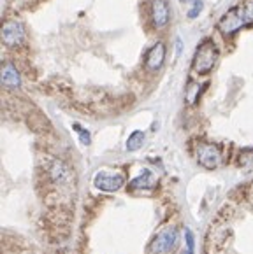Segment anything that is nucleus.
<instances>
[{
    "instance_id": "nucleus-1",
    "label": "nucleus",
    "mask_w": 253,
    "mask_h": 254,
    "mask_svg": "<svg viewBox=\"0 0 253 254\" xmlns=\"http://www.w3.org/2000/svg\"><path fill=\"white\" fill-rule=\"evenodd\" d=\"M216 60H218V48L211 39L201 42L194 56V70L197 74H208L213 70Z\"/></svg>"
},
{
    "instance_id": "nucleus-2",
    "label": "nucleus",
    "mask_w": 253,
    "mask_h": 254,
    "mask_svg": "<svg viewBox=\"0 0 253 254\" xmlns=\"http://www.w3.org/2000/svg\"><path fill=\"white\" fill-rule=\"evenodd\" d=\"M176 244H178V232L174 228H165L151 240L148 254H169L174 251Z\"/></svg>"
},
{
    "instance_id": "nucleus-3",
    "label": "nucleus",
    "mask_w": 253,
    "mask_h": 254,
    "mask_svg": "<svg viewBox=\"0 0 253 254\" xmlns=\"http://www.w3.org/2000/svg\"><path fill=\"white\" fill-rule=\"evenodd\" d=\"M93 184H95L97 190L113 193V191H118L120 188H123V184H125V177H123L122 174L99 172L97 176L93 177Z\"/></svg>"
},
{
    "instance_id": "nucleus-4",
    "label": "nucleus",
    "mask_w": 253,
    "mask_h": 254,
    "mask_svg": "<svg viewBox=\"0 0 253 254\" xmlns=\"http://www.w3.org/2000/svg\"><path fill=\"white\" fill-rule=\"evenodd\" d=\"M197 161L204 168H216L222 161V154H220L218 147L213 144H199L197 146Z\"/></svg>"
},
{
    "instance_id": "nucleus-5",
    "label": "nucleus",
    "mask_w": 253,
    "mask_h": 254,
    "mask_svg": "<svg viewBox=\"0 0 253 254\" xmlns=\"http://www.w3.org/2000/svg\"><path fill=\"white\" fill-rule=\"evenodd\" d=\"M25 39V28L18 21H7L2 26V41L7 46H16Z\"/></svg>"
},
{
    "instance_id": "nucleus-6",
    "label": "nucleus",
    "mask_w": 253,
    "mask_h": 254,
    "mask_svg": "<svg viewBox=\"0 0 253 254\" xmlns=\"http://www.w3.org/2000/svg\"><path fill=\"white\" fill-rule=\"evenodd\" d=\"M169 4L167 0H153L151 2V19L155 28H164L169 23Z\"/></svg>"
},
{
    "instance_id": "nucleus-7",
    "label": "nucleus",
    "mask_w": 253,
    "mask_h": 254,
    "mask_svg": "<svg viewBox=\"0 0 253 254\" xmlns=\"http://www.w3.org/2000/svg\"><path fill=\"white\" fill-rule=\"evenodd\" d=\"M165 60V44L164 42H156L146 55V68L148 70H158L164 65Z\"/></svg>"
},
{
    "instance_id": "nucleus-8",
    "label": "nucleus",
    "mask_w": 253,
    "mask_h": 254,
    "mask_svg": "<svg viewBox=\"0 0 253 254\" xmlns=\"http://www.w3.org/2000/svg\"><path fill=\"white\" fill-rule=\"evenodd\" d=\"M243 23L245 21H243L241 12H239L238 9H232V11H229L227 14L222 18V21H220V30L224 32L225 35L234 34L238 28H241Z\"/></svg>"
},
{
    "instance_id": "nucleus-9",
    "label": "nucleus",
    "mask_w": 253,
    "mask_h": 254,
    "mask_svg": "<svg viewBox=\"0 0 253 254\" xmlns=\"http://www.w3.org/2000/svg\"><path fill=\"white\" fill-rule=\"evenodd\" d=\"M2 82L4 86L9 88H18L21 84V79H19V74L11 64H5L4 68H2Z\"/></svg>"
},
{
    "instance_id": "nucleus-10",
    "label": "nucleus",
    "mask_w": 253,
    "mask_h": 254,
    "mask_svg": "<svg viewBox=\"0 0 253 254\" xmlns=\"http://www.w3.org/2000/svg\"><path fill=\"white\" fill-rule=\"evenodd\" d=\"M153 183H155V181H153V174L149 172V170H144L141 176L135 177V179L128 184V188H130V190H142V188H144V190H151Z\"/></svg>"
},
{
    "instance_id": "nucleus-11",
    "label": "nucleus",
    "mask_w": 253,
    "mask_h": 254,
    "mask_svg": "<svg viewBox=\"0 0 253 254\" xmlns=\"http://www.w3.org/2000/svg\"><path fill=\"white\" fill-rule=\"evenodd\" d=\"M142 142H144V133L139 131V130L132 131L130 137H128V140H126V151L134 153V151H137L139 147L142 146Z\"/></svg>"
},
{
    "instance_id": "nucleus-12",
    "label": "nucleus",
    "mask_w": 253,
    "mask_h": 254,
    "mask_svg": "<svg viewBox=\"0 0 253 254\" xmlns=\"http://www.w3.org/2000/svg\"><path fill=\"white\" fill-rule=\"evenodd\" d=\"M74 128L78 130V133H79V138H81V144H85V146H88L90 142H92V138H90V133L86 130H83L79 125H74Z\"/></svg>"
},
{
    "instance_id": "nucleus-13",
    "label": "nucleus",
    "mask_w": 253,
    "mask_h": 254,
    "mask_svg": "<svg viewBox=\"0 0 253 254\" xmlns=\"http://www.w3.org/2000/svg\"><path fill=\"white\" fill-rule=\"evenodd\" d=\"M185 239H186V251H190V253H194V247H195L194 233L190 232V230H186V232H185Z\"/></svg>"
},
{
    "instance_id": "nucleus-14",
    "label": "nucleus",
    "mask_w": 253,
    "mask_h": 254,
    "mask_svg": "<svg viewBox=\"0 0 253 254\" xmlns=\"http://www.w3.org/2000/svg\"><path fill=\"white\" fill-rule=\"evenodd\" d=\"M201 9H202V2H199V0H195L194 2V7L190 9V12H188V18H195V16L201 12Z\"/></svg>"
},
{
    "instance_id": "nucleus-15",
    "label": "nucleus",
    "mask_w": 253,
    "mask_h": 254,
    "mask_svg": "<svg viewBox=\"0 0 253 254\" xmlns=\"http://www.w3.org/2000/svg\"><path fill=\"white\" fill-rule=\"evenodd\" d=\"M183 254H194V253H190V251H183Z\"/></svg>"
}]
</instances>
